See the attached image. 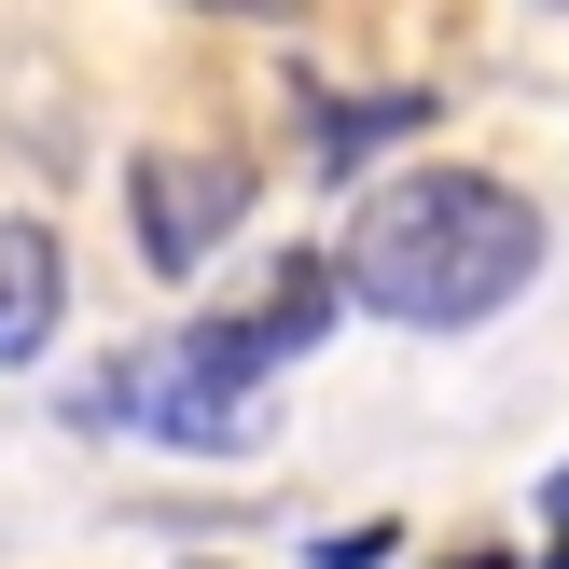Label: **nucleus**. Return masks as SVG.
<instances>
[{"instance_id": "nucleus-1", "label": "nucleus", "mask_w": 569, "mask_h": 569, "mask_svg": "<svg viewBox=\"0 0 569 569\" xmlns=\"http://www.w3.org/2000/svg\"><path fill=\"white\" fill-rule=\"evenodd\" d=\"M542 278V209L487 167H403L361 181L348 237H333V292H361L403 333H472Z\"/></svg>"}, {"instance_id": "nucleus-2", "label": "nucleus", "mask_w": 569, "mask_h": 569, "mask_svg": "<svg viewBox=\"0 0 569 569\" xmlns=\"http://www.w3.org/2000/svg\"><path fill=\"white\" fill-rule=\"evenodd\" d=\"M83 431H139V445H181V459H250L264 445V389L222 376L209 333H153V348H111L83 376Z\"/></svg>"}, {"instance_id": "nucleus-3", "label": "nucleus", "mask_w": 569, "mask_h": 569, "mask_svg": "<svg viewBox=\"0 0 569 569\" xmlns=\"http://www.w3.org/2000/svg\"><path fill=\"white\" fill-rule=\"evenodd\" d=\"M126 222H139V264L153 278H194L250 222V167L237 153H139L126 167Z\"/></svg>"}, {"instance_id": "nucleus-4", "label": "nucleus", "mask_w": 569, "mask_h": 569, "mask_svg": "<svg viewBox=\"0 0 569 569\" xmlns=\"http://www.w3.org/2000/svg\"><path fill=\"white\" fill-rule=\"evenodd\" d=\"M56 306H70V250H56V222H0V361L42 348Z\"/></svg>"}, {"instance_id": "nucleus-5", "label": "nucleus", "mask_w": 569, "mask_h": 569, "mask_svg": "<svg viewBox=\"0 0 569 569\" xmlns=\"http://www.w3.org/2000/svg\"><path fill=\"white\" fill-rule=\"evenodd\" d=\"M403 126H431V83H403V98H320V153H376Z\"/></svg>"}, {"instance_id": "nucleus-6", "label": "nucleus", "mask_w": 569, "mask_h": 569, "mask_svg": "<svg viewBox=\"0 0 569 569\" xmlns=\"http://www.w3.org/2000/svg\"><path fill=\"white\" fill-rule=\"evenodd\" d=\"M320 569H389V528H320Z\"/></svg>"}, {"instance_id": "nucleus-7", "label": "nucleus", "mask_w": 569, "mask_h": 569, "mask_svg": "<svg viewBox=\"0 0 569 569\" xmlns=\"http://www.w3.org/2000/svg\"><path fill=\"white\" fill-rule=\"evenodd\" d=\"M209 14H264V28H278V14H306V0H209Z\"/></svg>"}, {"instance_id": "nucleus-8", "label": "nucleus", "mask_w": 569, "mask_h": 569, "mask_svg": "<svg viewBox=\"0 0 569 569\" xmlns=\"http://www.w3.org/2000/svg\"><path fill=\"white\" fill-rule=\"evenodd\" d=\"M542 515H556V528H569V459H556V487H542Z\"/></svg>"}, {"instance_id": "nucleus-9", "label": "nucleus", "mask_w": 569, "mask_h": 569, "mask_svg": "<svg viewBox=\"0 0 569 569\" xmlns=\"http://www.w3.org/2000/svg\"><path fill=\"white\" fill-rule=\"evenodd\" d=\"M459 569H500V556H459Z\"/></svg>"}]
</instances>
